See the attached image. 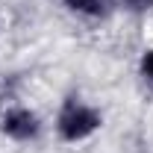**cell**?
Segmentation results:
<instances>
[{
    "label": "cell",
    "mask_w": 153,
    "mask_h": 153,
    "mask_svg": "<svg viewBox=\"0 0 153 153\" xmlns=\"http://www.w3.org/2000/svg\"><path fill=\"white\" fill-rule=\"evenodd\" d=\"M124 12H130V15H147L153 12V0H115Z\"/></svg>",
    "instance_id": "cell-5"
},
{
    "label": "cell",
    "mask_w": 153,
    "mask_h": 153,
    "mask_svg": "<svg viewBox=\"0 0 153 153\" xmlns=\"http://www.w3.org/2000/svg\"><path fill=\"white\" fill-rule=\"evenodd\" d=\"M71 15L76 18H85V21H100L112 12V3L115 0H59Z\"/></svg>",
    "instance_id": "cell-3"
},
{
    "label": "cell",
    "mask_w": 153,
    "mask_h": 153,
    "mask_svg": "<svg viewBox=\"0 0 153 153\" xmlns=\"http://www.w3.org/2000/svg\"><path fill=\"white\" fill-rule=\"evenodd\" d=\"M135 71H138V76H141L147 85H153V47H144V50L138 53Z\"/></svg>",
    "instance_id": "cell-4"
},
{
    "label": "cell",
    "mask_w": 153,
    "mask_h": 153,
    "mask_svg": "<svg viewBox=\"0 0 153 153\" xmlns=\"http://www.w3.org/2000/svg\"><path fill=\"white\" fill-rule=\"evenodd\" d=\"M41 133H44V121L33 106L15 103L0 112V135L3 138H9L15 144H33L41 138Z\"/></svg>",
    "instance_id": "cell-2"
},
{
    "label": "cell",
    "mask_w": 153,
    "mask_h": 153,
    "mask_svg": "<svg viewBox=\"0 0 153 153\" xmlns=\"http://www.w3.org/2000/svg\"><path fill=\"white\" fill-rule=\"evenodd\" d=\"M0 30H3V18H0Z\"/></svg>",
    "instance_id": "cell-6"
},
{
    "label": "cell",
    "mask_w": 153,
    "mask_h": 153,
    "mask_svg": "<svg viewBox=\"0 0 153 153\" xmlns=\"http://www.w3.org/2000/svg\"><path fill=\"white\" fill-rule=\"evenodd\" d=\"M103 124H106V115L100 106L71 94L59 106L56 121H53V133L62 144H82V141L94 138L103 130Z\"/></svg>",
    "instance_id": "cell-1"
}]
</instances>
